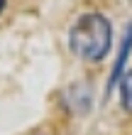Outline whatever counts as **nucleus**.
Instances as JSON below:
<instances>
[{"label": "nucleus", "mask_w": 132, "mask_h": 135, "mask_svg": "<svg viewBox=\"0 0 132 135\" xmlns=\"http://www.w3.org/2000/svg\"><path fill=\"white\" fill-rule=\"evenodd\" d=\"M113 30L105 15L100 12H86L73 22L71 32H68V44L76 57L83 61H100L110 52L113 42Z\"/></svg>", "instance_id": "1"}, {"label": "nucleus", "mask_w": 132, "mask_h": 135, "mask_svg": "<svg viewBox=\"0 0 132 135\" xmlns=\"http://www.w3.org/2000/svg\"><path fill=\"white\" fill-rule=\"evenodd\" d=\"M130 47H132V25L127 27V35L122 39V47H120V57H118V64H115V71H113V79H110V86L120 79V71H122V64H125L127 54H130Z\"/></svg>", "instance_id": "2"}, {"label": "nucleus", "mask_w": 132, "mask_h": 135, "mask_svg": "<svg viewBox=\"0 0 132 135\" xmlns=\"http://www.w3.org/2000/svg\"><path fill=\"white\" fill-rule=\"evenodd\" d=\"M120 101H122V108H127L132 113V71H127L120 81Z\"/></svg>", "instance_id": "3"}, {"label": "nucleus", "mask_w": 132, "mask_h": 135, "mask_svg": "<svg viewBox=\"0 0 132 135\" xmlns=\"http://www.w3.org/2000/svg\"><path fill=\"white\" fill-rule=\"evenodd\" d=\"M3 7H5V0H0V10H3Z\"/></svg>", "instance_id": "4"}]
</instances>
